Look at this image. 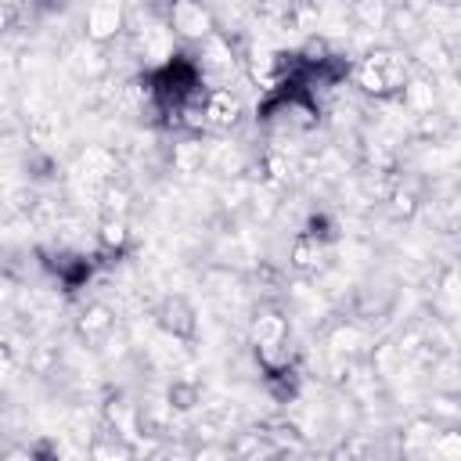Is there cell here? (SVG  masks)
<instances>
[{"mask_svg":"<svg viewBox=\"0 0 461 461\" xmlns=\"http://www.w3.org/2000/svg\"><path fill=\"white\" fill-rule=\"evenodd\" d=\"M411 76H414V61L407 54V47H371L349 68V83L371 101L400 97V90L407 86Z\"/></svg>","mask_w":461,"mask_h":461,"instance_id":"1","label":"cell"},{"mask_svg":"<svg viewBox=\"0 0 461 461\" xmlns=\"http://www.w3.org/2000/svg\"><path fill=\"white\" fill-rule=\"evenodd\" d=\"M61 65L79 86H101V79L115 68V54H112V47L79 32L61 43Z\"/></svg>","mask_w":461,"mask_h":461,"instance_id":"3","label":"cell"},{"mask_svg":"<svg viewBox=\"0 0 461 461\" xmlns=\"http://www.w3.org/2000/svg\"><path fill=\"white\" fill-rule=\"evenodd\" d=\"M130 4L126 0H90L83 18H79V32L104 43V47H115L126 29H130Z\"/></svg>","mask_w":461,"mask_h":461,"instance_id":"6","label":"cell"},{"mask_svg":"<svg viewBox=\"0 0 461 461\" xmlns=\"http://www.w3.org/2000/svg\"><path fill=\"white\" fill-rule=\"evenodd\" d=\"M349 22L364 32H378V29H389V14H393V0H353L346 7Z\"/></svg>","mask_w":461,"mask_h":461,"instance_id":"20","label":"cell"},{"mask_svg":"<svg viewBox=\"0 0 461 461\" xmlns=\"http://www.w3.org/2000/svg\"><path fill=\"white\" fill-rule=\"evenodd\" d=\"M375 346V335H371V324H364L360 317H339L328 324L324 331V349L328 357H346V360H367Z\"/></svg>","mask_w":461,"mask_h":461,"instance_id":"7","label":"cell"},{"mask_svg":"<svg viewBox=\"0 0 461 461\" xmlns=\"http://www.w3.org/2000/svg\"><path fill=\"white\" fill-rule=\"evenodd\" d=\"M126 173V169H122ZM115 176L108 180L101 191H97V212L101 216H130L133 212V202H137V191L130 184V176Z\"/></svg>","mask_w":461,"mask_h":461,"instance_id":"19","label":"cell"},{"mask_svg":"<svg viewBox=\"0 0 461 461\" xmlns=\"http://www.w3.org/2000/svg\"><path fill=\"white\" fill-rule=\"evenodd\" d=\"M249 346L259 371L299 360L292 346V310L281 306L277 299H263L249 317Z\"/></svg>","mask_w":461,"mask_h":461,"instance_id":"2","label":"cell"},{"mask_svg":"<svg viewBox=\"0 0 461 461\" xmlns=\"http://www.w3.org/2000/svg\"><path fill=\"white\" fill-rule=\"evenodd\" d=\"M407 54H411V61H414L418 72L436 76V79L439 76H450L457 68V54H454L450 40L439 29H425L414 43H407Z\"/></svg>","mask_w":461,"mask_h":461,"instance_id":"9","label":"cell"},{"mask_svg":"<svg viewBox=\"0 0 461 461\" xmlns=\"http://www.w3.org/2000/svg\"><path fill=\"white\" fill-rule=\"evenodd\" d=\"M382 205H385L389 220H396V223H411V220L425 209V191H421V184H418L414 176H400L396 187L389 191V198H385Z\"/></svg>","mask_w":461,"mask_h":461,"instance_id":"18","label":"cell"},{"mask_svg":"<svg viewBox=\"0 0 461 461\" xmlns=\"http://www.w3.org/2000/svg\"><path fill=\"white\" fill-rule=\"evenodd\" d=\"M94 249L101 252L104 267H112L122 256H130L133 252L130 216H97V223H94Z\"/></svg>","mask_w":461,"mask_h":461,"instance_id":"13","label":"cell"},{"mask_svg":"<svg viewBox=\"0 0 461 461\" xmlns=\"http://www.w3.org/2000/svg\"><path fill=\"white\" fill-rule=\"evenodd\" d=\"M166 400L173 403L176 414H187V411H194V407L202 403V382L180 375V378H173V382L166 385Z\"/></svg>","mask_w":461,"mask_h":461,"instance_id":"23","label":"cell"},{"mask_svg":"<svg viewBox=\"0 0 461 461\" xmlns=\"http://www.w3.org/2000/svg\"><path fill=\"white\" fill-rule=\"evenodd\" d=\"M425 29H429V25H425V14H418V11L403 7L400 0L393 4V14H389V32L396 36V43H400V47L414 43V40H418Z\"/></svg>","mask_w":461,"mask_h":461,"instance_id":"22","label":"cell"},{"mask_svg":"<svg viewBox=\"0 0 461 461\" xmlns=\"http://www.w3.org/2000/svg\"><path fill=\"white\" fill-rule=\"evenodd\" d=\"M241 115H245V104L234 94V86H209V94H205V126H209V137H223L230 130H238Z\"/></svg>","mask_w":461,"mask_h":461,"instance_id":"12","label":"cell"},{"mask_svg":"<svg viewBox=\"0 0 461 461\" xmlns=\"http://www.w3.org/2000/svg\"><path fill=\"white\" fill-rule=\"evenodd\" d=\"M151 321H155V328L162 331V335H173V339H180V342H194L198 339V313H194V306L187 303V295H180V292H166L155 306H151Z\"/></svg>","mask_w":461,"mask_h":461,"instance_id":"8","label":"cell"},{"mask_svg":"<svg viewBox=\"0 0 461 461\" xmlns=\"http://www.w3.org/2000/svg\"><path fill=\"white\" fill-rule=\"evenodd\" d=\"M396 101L403 104V112H407L411 119L436 112V108H439V86H436V76L414 72V76L407 79V86L400 90V97H396Z\"/></svg>","mask_w":461,"mask_h":461,"instance_id":"17","label":"cell"},{"mask_svg":"<svg viewBox=\"0 0 461 461\" xmlns=\"http://www.w3.org/2000/svg\"><path fill=\"white\" fill-rule=\"evenodd\" d=\"M400 4L411 7V11H418V14H432V7L443 4V0H400Z\"/></svg>","mask_w":461,"mask_h":461,"instance_id":"25","label":"cell"},{"mask_svg":"<svg viewBox=\"0 0 461 461\" xmlns=\"http://www.w3.org/2000/svg\"><path fill=\"white\" fill-rule=\"evenodd\" d=\"M288 270L295 277H310V281L324 277L331 270V245H324L310 234H295V241L288 249Z\"/></svg>","mask_w":461,"mask_h":461,"instance_id":"15","label":"cell"},{"mask_svg":"<svg viewBox=\"0 0 461 461\" xmlns=\"http://www.w3.org/2000/svg\"><path fill=\"white\" fill-rule=\"evenodd\" d=\"M158 14L166 18V25L173 29V36L184 47H198L220 29L209 0H162Z\"/></svg>","mask_w":461,"mask_h":461,"instance_id":"4","label":"cell"},{"mask_svg":"<svg viewBox=\"0 0 461 461\" xmlns=\"http://www.w3.org/2000/svg\"><path fill=\"white\" fill-rule=\"evenodd\" d=\"M252 169V155L227 140V137H216L209 140V158H205V173H216L220 180H230V176H245Z\"/></svg>","mask_w":461,"mask_h":461,"instance_id":"16","label":"cell"},{"mask_svg":"<svg viewBox=\"0 0 461 461\" xmlns=\"http://www.w3.org/2000/svg\"><path fill=\"white\" fill-rule=\"evenodd\" d=\"M205 158H209V140L205 137H194V133H176V140L162 148V166L169 173H180V176L202 173L205 169Z\"/></svg>","mask_w":461,"mask_h":461,"instance_id":"14","label":"cell"},{"mask_svg":"<svg viewBox=\"0 0 461 461\" xmlns=\"http://www.w3.org/2000/svg\"><path fill=\"white\" fill-rule=\"evenodd\" d=\"M72 328H76V339L94 349L104 335H112V331L119 328V310H115L112 303H104V299H90V303H83V306L76 310Z\"/></svg>","mask_w":461,"mask_h":461,"instance_id":"11","label":"cell"},{"mask_svg":"<svg viewBox=\"0 0 461 461\" xmlns=\"http://www.w3.org/2000/svg\"><path fill=\"white\" fill-rule=\"evenodd\" d=\"M101 425L137 443L144 436V429H140V400H133L126 389H108L101 396Z\"/></svg>","mask_w":461,"mask_h":461,"instance_id":"10","label":"cell"},{"mask_svg":"<svg viewBox=\"0 0 461 461\" xmlns=\"http://www.w3.org/2000/svg\"><path fill=\"white\" fill-rule=\"evenodd\" d=\"M299 234H310V238H317L324 245H335L339 241V220L328 209H310L303 227H299Z\"/></svg>","mask_w":461,"mask_h":461,"instance_id":"24","label":"cell"},{"mask_svg":"<svg viewBox=\"0 0 461 461\" xmlns=\"http://www.w3.org/2000/svg\"><path fill=\"white\" fill-rule=\"evenodd\" d=\"M450 202H454V209L461 212V169L454 173V187H450Z\"/></svg>","mask_w":461,"mask_h":461,"instance_id":"26","label":"cell"},{"mask_svg":"<svg viewBox=\"0 0 461 461\" xmlns=\"http://www.w3.org/2000/svg\"><path fill=\"white\" fill-rule=\"evenodd\" d=\"M119 173H122V155H119L115 148H108V144H83V148L72 155V162H68L72 184H76V187H86L94 198H97V191H101L108 180H115Z\"/></svg>","mask_w":461,"mask_h":461,"instance_id":"5","label":"cell"},{"mask_svg":"<svg viewBox=\"0 0 461 461\" xmlns=\"http://www.w3.org/2000/svg\"><path fill=\"white\" fill-rule=\"evenodd\" d=\"M367 364H371V371L378 375V378H396L403 367H407V357L400 353V346H396V339H385V342H375L371 346V353H367Z\"/></svg>","mask_w":461,"mask_h":461,"instance_id":"21","label":"cell"}]
</instances>
